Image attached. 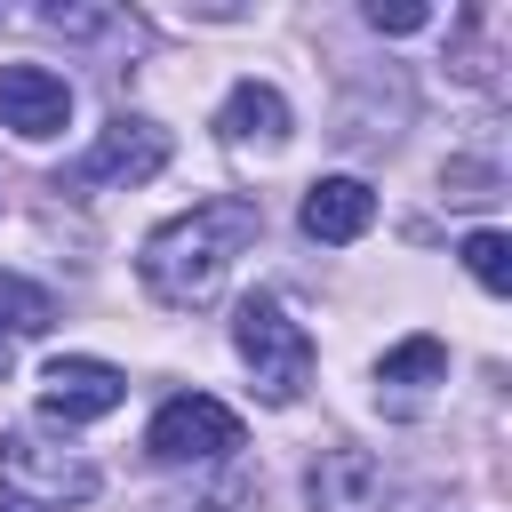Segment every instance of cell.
Masks as SVG:
<instances>
[{
  "mask_svg": "<svg viewBox=\"0 0 512 512\" xmlns=\"http://www.w3.org/2000/svg\"><path fill=\"white\" fill-rule=\"evenodd\" d=\"M256 232H264V208L240 200V192H216V200H192L184 216H168V224L144 240L136 272H144V288H152L168 312H200V304H216L232 256H240Z\"/></svg>",
  "mask_w": 512,
  "mask_h": 512,
  "instance_id": "6da1fadb",
  "label": "cell"
},
{
  "mask_svg": "<svg viewBox=\"0 0 512 512\" xmlns=\"http://www.w3.org/2000/svg\"><path fill=\"white\" fill-rule=\"evenodd\" d=\"M232 344H240V360L256 368V392H264V400H296V392L312 384V328L288 320L280 296H248L240 320H232Z\"/></svg>",
  "mask_w": 512,
  "mask_h": 512,
  "instance_id": "7a4b0ae2",
  "label": "cell"
},
{
  "mask_svg": "<svg viewBox=\"0 0 512 512\" xmlns=\"http://www.w3.org/2000/svg\"><path fill=\"white\" fill-rule=\"evenodd\" d=\"M160 168H168V128L120 112V120L72 160V176H56V192H64V184H80V192H88V184H152Z\"/></svg>",
  "mask_w": 512,
  "mask_h": 512,
  "instance_id": "3957f363",
  "label": "cell"
},
{
  "mask_svg": "<svg viewBox=\"0 0 512 512\" xmlns=\"http://www.w3.org/2000/svg\"><path fill=\"white\" fill-rule=\"evenodd\" d=\"M144 448H152L160 464H216V456L240 448V416H232L224 400H208V392H176V400L152 416Z\"/></svg>",
  "mask_w": 512,
  "mask_h": 512,
  "instance_id": "277c9868",
  "label": "cell"
},
{
  "mask_svg": "<svg viewBox=\"0 0 512 512\" xmlns=\"http://www.w3.org/2000/svg\"><path fill=\"white\" fill-rule=\"evenodd\" d=\"M0 480L24 504H88L96 496V464L48 440H0Z\"/></svg>",
  "mask_w": 512,
  "mask_h": 512,
  "instance_id": "5b68a950",
  "label": "cell"
},
{
  "mask_svg": "<svg viewBox=\"0 0 512 512\" xmlns=\"http://www.w3.org/2000/svg\"><path fill=\"white\" fill-rule=\"evenodd\" d=\"M120 400H128V376L112 360H88V352L48 360V376H40V416H56V424H96Z\"/></svg>",
  "mask_w": 512,
  "mask_h": 512,
  "instance_id": "8992f818",
  "label": "cell"
},
{
  "mask_svg": "<svg viewBox=\"0 0 512 512\" xmlns=\"http://www.w3.org/2000/svg\"><path fill=\"white\" fill-rule=\"evenodd\" d=\"M64 120H72V88L48 64H0V128L8 136L48 144V136H64Z\"/></svg>",
  "mask_w": 512,
  "mask_h": 512,
  "instance_id": "52a82bcc",
  "label": "cell"
},
{
  "mask_svg": "<svg viewBox=\"0 0 512 512\" xmlns=\"http://www.w3.org/2000/svg\"><path fill=\"white\" fill-rule=\"evenodd\" d=\"M368 224H376V192H368L360 176H320V184L304 192V232H312V240H336V248H344V240H360Z\"/></svg>",
  "mask_w": 512,
  "mask_h": 512,
  "instance_id": "ba28073f",
  "label": "cell"
},
{
  "mask_svg": "<svg viewBox=\"0 0 512 512\" xmlns=\"http://www.w3.org/2000/svg\"><path fill=\"white\" fill-rule=\"evenodd\" d=\"M216 136H224V144H280V136H288V96L264 88V80H240V88L216 104Z\"/></svg>",
  "mask_w": 512,
  "mask_h": 512,
  "instance_id": "9c48e42d",
  "label": "cell"
},
{
  "mask_svg": "<svg viewBox=\"0 0 512 512\" xmlns=\"http://www.w3.org/2000/svg\"><path fill=\"white\" fill-rule=\"evenodd\" d=\"M0 328L8 336H48L56 328V296L24 272H0Z\"/></svg>",
  "mask_w": 512,
  "mask_h": 512,
  "instance_id": "30bf717a",
  "label": "cell"
},
{
  "mask_svg": "<svg viewBox=\"0 0 512 512\" xmlns=\"http://www.w3.org/2000/svg\"><path fill=\"white\" fill-rule=\"evenodd\" d=\"M376 376H384V384H440V376H448V344H440V336H408V344H392V352L376 360Z\"/></svg>",
  "mask_w": 512,
  "mask_h": 512,
  "instance_id": "8fae6325",
  "label": "cell"
},
{
  "mask_svg": "<svg viewBox=\"0 0 512 512\" xmlns=\"http://www.w3.org/2000/svg\"><path fill=\"white\" fill-rule=\"evenodd\" d=\"M464 272H472L488 296H504V288H512V240H504V232H472V240H464Z\"/></svg>",
  "mask_w": 512,
  "mask_h": 512,
  "instance_id": "7c38bea8",
  "label": "cell"
},
{
  "mask_svg": "<svg viewBox=\"0 0 512 512\" xmlns=\"http://www.w3.org/2000/svg\"><path fill=\"white\" fill-rule=\"evenodd\" d=\"M368 24H376V32H424V24H432V8H424V0H392V8H384V0H368Z\"/></svg>",
  "mask_w": 512,
  "mask_h": 512,
  "instance_id": "4fadbf2b",
  "label": "cell"
},
{
  "mask_svg": "<svg viewBox=\"0 0 512 512\" xmlns=\"http://www.w3.org/2000/svg\"><path fill=\"white\" fill-rule=\"evenodd\" d=\"M8 360H16V352H8V336H0V376H8Z\"/></svg>",
  "mask_w": 512,
  "mask_h": 512,
  "instance_id": "5bb4252c",
  "label": "cell"
},
{
  "mask_svg": "<svg viewBox=\"0 0 512 512\" xmlns=\"http://www.w3.org/2000/svg\"><path fill=\"white\" fill-rule=\"evenodd\" d=\"M0 512H24V504H0Z\"/></svg>",
  "mask_w": 512,
  "mask_h": 512,
  "instance_id": "9a60e30c",
  "label": "cell"
}]
</instances>
